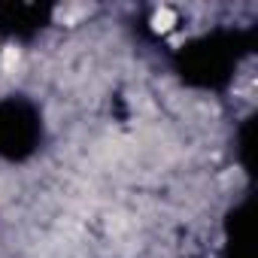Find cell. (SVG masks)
I'll use <instances>...</instances> for the list:
<instances>
[{
    "instance_id": "obj_1",
    "label": "cell",
    "mask_w": 258,
    "mask_h": 258,
    "mask_svg": "<svg viewBox=\"0 0 258 258\" xmlns=\"http://www.w3.org/2000/svg\"><path fill=\"white\" fill-rule=\"evenodd\" d=\"M170 22H173V13H170V10H161V13L155 16V25H158V28H170Z\"/></svg>"
}]
</instances>
